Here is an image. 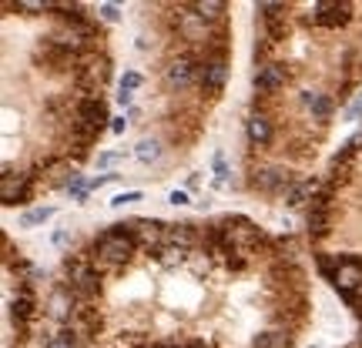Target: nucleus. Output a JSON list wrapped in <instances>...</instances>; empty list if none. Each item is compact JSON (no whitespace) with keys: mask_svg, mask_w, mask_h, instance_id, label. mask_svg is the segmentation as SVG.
<instances>
[{"mask_svg":"<svg viewBox=\"0 0 362 348\" xmlns=\"http://www.w3.org/2000/svg\"><path fill=\"white\" fill-rule=\"evenodd\" d=\"M94 255H98V261L101 265H124L128 258L135 255V238L128 235V231H105L101 238H98V244H94Z\"/></svg>","mask_w":362,"mask_h":348,"instance_id":"f257e3e1","label":"nucleus"},{"mask_svg":"<svg viewBox=\"0 0 362 348\" xmlns=\"http://www.w3.org/2000/svg\"><path fill=\"white\" fill-rule=\"evenodd\" d=\"M332 285L339 288L342 295H352L362 288V261L356 258H342L335 268H332Z\"/></svg>","mask_w":362,"mask_h":348,"instance_id":"f03ea898","label":"nucleus"},{"mask_svg":"<svg viewBox=\"0 0 362 348\" xmlns=\"http://www.w3.org/2000/svg\"><path fill=\"white\" fill-rule=\"evenodd\" d=\"M349 4H335V0H322V4H316V20L322 24V27H342L349 20Z\"/></svg>","mask_w":362,"mask_h":348,"instance_id":"7ed1b4c3","label":"nucleus"},{"mask_svg":"<svg viewBox=\"0 0 362 348\" xmlns=\"http://www.w3.org/2000/svg\"><path fill=\"white\" fill-rule=\"evenodd\" d=\"M286 84V67H279V64H265V67H258L255 74V91L262 94H275L279 88Z\"/></svg>","mask_w":362,"mask_h":348,"instance_id":"20e7f679","label":"nucleus"},{"mask_svg":"<svg viewBox=\"0 0 362 348\" xmlns=\"http://www.w3.org/2000/svg\"><path fill=\"white\" fill-rule=\"evenodd\" d=\"M178 34L185 41H208V20L201 14H181L178 17Z\"/></svg>","mask_w":362,"mask_h":348,"instance_id":"39448f33","label":"nucleus"},{"mask_svg":"<svg viewBox=\"0 0 362 348\" xmlns=\"http://www.w3.org/2000/svg\"><path fill=\"white\" fill-rule=\"evenodd\" d=\"M225 77H228V67L222 61H211L205 64L201 71H198V81H201V88L208 94H218L222 88H225Z\"/></svg>","mask_w":362,"mask_h":348,"instance_id":"423d86ee","label":"nucleus"},{"mask_svg":"<svg viewBox=\"0 0 362 348\" xmlns=\"http://www.w3.org/2000/svg\"><path fill=\"white\" fill-rule=\"evenodd\" d=\"M195 77H198V67L192 61H185V57H181V61H175L171 67H168L165 81H168V88H178L181 91V88H188Z\"/></svg>","mask_w":362,"mask_h":348,"instance_id":"0eeeda50","label":"nucleus"},{"mask_svg":"<svg viewBox=\"0 0 362 348\" xmlns=\"http://www.w3.org/2000/svg\"><path fill=\"white\" fill-rule=\"evenodd\" d=\"M20 197H24V174L4 171V174H0V201H4V204H17Z\"/></svg>","mask_w":362,"mask_h":348,"instance_id":"6e6552de","label":"nucleus"},{"mask_svg":"<svg viewBox=\"0 0 362 348\" xmlns=\"http://www.w3.org/2000/svg\"><path fill=\"white\" fill-rule=\"evenodd\" d=\"M255 184L262 191H286L288 184H292V178H288V171H282V167H265V171H258Z\"/></svg>","mask_w":362,"mask_h":348,"instance_id":"1a4fd4ad","label":"nucleus"},{"mask_svg":"<svg viewBox=\"0 0 362 348\" xmlns=\"http://www.w3.org/2000/svg\"><path fill=\"white\" fill-rule=\"evenodd\" d=\"M309 228L312 235H326L329 231V201L326 197H316L312 208H309Z\"/></svg>","mask_w":362,"mask_h":348,"instance_id":"9d476101","label":"nucleus"},{"mask_svg":"<svg viewBox=\"0 0 362 348\" xmlns=\"http://www.w3.org/2000/svg\"><path fill=\"white\" fill-rule=\"evenodd\" d=\"M302 104L309 107V111H312V118H316V121H329V114H332V101L329 97H326V94H302Z\"/></svg>","mask_w":362,"mask_h":348,"instance_id":"9b49d317","label":"nucleus"},{"mask_svg":"<svg viewBox=\"0 0 362 348\" xmlns=\"http://www.w3.org/2000/svg\"><path fill=\"white\" fill-rule=\"evenodd\" d=\"M81 121L88 124V127H101V124L107 121V107L101 104V101H94V97H90V101L81 104Z\"/></svg>","mask_w":362,"mask_h":348,"instance_id":"f8f14e48","label":"nucleus"},{"mask_svg":"<svg viewBox=\"0 0 362 348\" xmlns=\"http://www.w3.org/2000/svg\"><path fill=\"white\" fill-rule=\"evenodd\" d=\"M138 238H141V244H161L168 238V228L165 225H158V221H141L138 225Z\"/></svg>","mask_w":362,"mask_h":348,"instance_id":"ddd939ff","label":"nucleus"},{"mask_svg":"<svg viewBox=\"0 0 362 348\" xmlns=\"http://www.w3.org/2000/svg\"><path fill=\"white\" fill-rule=\"evenodd\" d=\"M248 137H252L255 144H269V137H272L269 118H262V114H252V118H248Z\"/></svg>","mask_w":362,"mask_h":348,"instance_id":"4468645a","label":"nucleus"},{"mask_svg":"<svg viewBox=\"0 0 362 348\" xmlns=\"http://www.w3.org/2000/svg\"><path fill=\"white\" fill-rule=\"evenodd\" d=\"M252 348H288V332H262L252 338Z\"/></svg>","mask_w":362,"mask_h":348,"instance_id":"2eb2a0df","label":"nucleus"},{"mask_svg":"<svg viewBox=\"0 0 362 348\" xmlns=\"http://www.w3.org/2000/svg\"><path fill=\"white\" fill-rule=\"evenodd\" d=\"M138 161H145V165H154L158 158H161V144L158 141H151V137H145V141H138Z\"/></svg>","mask_w":362,"mask_h":348,"instance_id":"dca6fc26","label":"nucleus"},{"mask_svg":"<svg viewBox=\"0 0 362 348\" xmlns=\"http://www.w3.org/2000/svg\"><path fill=\"white\" fill-rule=\"evenodd\" d=\"M192 11H195V14H201L205 20H215V17L225 14V4H222V0H198Z\"/></svg>","mask_w":362,"mask_h":348,"instance_id":"f3484780","label":"nucleus"},{"mask_svg":"<svg viewBox=\"0 0 362 348\" xmlns=\"http://www.w3.org/2000/svg\"><path fill=\"white\" fill-rule=\"evenodd\" d=\"M107 81V67H105V61L101 64H88V71H84V84L88 88H98L101 91V84Z\"/></svg>","mask_w":362,"mask_h":348,"instance_id":"a211bd4d","label":"nucleus"},{"mask_svg":"<svg viewBox=\"0 0 362 348\" xmlns=\"http://www.w3.org/2000/svg\"><path fill=\"white\" fill-rule=\"evenodd\" d=\"M312 195H316V181L292 184V191H288V204H302V201H309Z\"/></svg>","mask_w":362,"mask_h":348,"instance_id":"6ab92c4d","label":"nucleus"},{"mask_svg":"<svg viewBox=\"0 0 362 348\" xmlns=\"http://www.w3.org/2000/svg\"><path fill=\"white\" fill-rule=\"evenodd\" d=\"M54 214V208H34V211H27L24 218H20V228H34V225H41V221H47Z\"/></svg>","mask_w":362,"mask_h":348,"instance_id":"aec40b11","label":"nucleus"},{"mask_svg":"<svg viewBox=\"0 0 362 348\" xmlns=\"http://www.w3.org/2000/svg\"><path fill=\"white\" fill-rule=\"evenodd\" d=\"M14 312L20 318H30V312H34V298H30V291H20V298L14 302Z\"/></svg>","mask_w":362,"mask_h":348,"instance_id":"412c9836","label":"nucleus"},{"mask_svg":"<svg viewBox=\"0 0 362 348\" xmlns=\"http://www.w3.org/2000/svg\"><path fill=\"white\" fill-rule=\"evenodd\" d=\"M47 348H77V342L71 332H58L51 342H47Z\"/></svg>","mask_w":362,"mask_h":348,"instance_id":"4be33fe9","label":"nucleus"},{"mask_svg":"<svg viewBox=\"0 0 362 348\" xmlns=\"http://www.w3.org/2000/svg\"><path fill=\"white\" fill-rule=\"evenodd\" d=\"M138 88H141V74H138V71H128V74L121 77V91H124V94L138 91Z\"/></svg>","mask_w":362,"mask_h":348,"instance_id":"5701e85b","label":"nucleus"},{"mask_svg":"<svg viewBox=\"0 0 362 348\" xmlns=\"http://www.w3.org/2000/svg\"><path fill=\"white\" fill-rule=\"evenodd\" d=\"M215 181L218 184L228 181V167H225V158H222V154H215Z\"/></svg>","mask_w":362,"mask_h":348,"instance_id":"b1692460","label":"nucleus"},{"mask_svg":"<svg viewBox=\"0 0 362 348\" xmlns=\"http://www.w3.org/2000/svg\"><path fill=\"white\" fill-rule=\"evenodd\" d=\"M98 14L105 17L107 24H114V20H118V17H121V11H118V7H114V4H101V7H98Z\"/></svg>","mask_w":362,"mask_h":348,"instance_id":"393cba45","label":"nucleus"},{"mask_svg":"<svg viewBox=\"0 0 362 348\" xmlns=\"http://www.w3.org/2000/svg\"><path fill=\"white\" fill-rule=\"evenodd\" d=\"M135 201H141V195H138V191H128V195H118L111 204H114V208H124V204H135Z\"/></svg>","mask_w":362,"mask_h":348,"instance_id":"a878e982","label":"nucleus"},{"mask_svg":"<svg viewBox=\"0 0 362 348\" xmlns=\"http://www.w3.org/2000/svg\"><path fill=\"white\" fill-rule=\"evenodd\" d=\"M121 161L118 151H107V154H98V167H114Z\"/></svg>","mask_w":362,"mask_h":348,"instance_id":"bb28decb","label":"nucleus"},{"mask_svg":"<svg viewBox=\"0 0 362 348\" xmlns=\"http://www.w3.org/2000/svg\"><path fill=\"white\" fill-rule=\"evenodd\" d=\"M51 315H67V308H64V295H54V302H51Z\"/></svg>","mask_w":362,"mask_h":348,"instance_id":"cd10ccee","label":"nucleus"},{"mask_svg":"<svg viewBox=\"0 0 362 348\" xmlns=\"http://www.w3.org/2000/svg\"><path fill=\"white\" fill-rule=\"evenodd\" d=\"M349 118H352V121H356V118H362V91H359V97H356V101H352V104H349V111H346Z\"/></svg>","mask_w":362,"mask_h":348,"instance_id":"c85d7f7f","label":"nucleus"},{"mask_svg":"<svg viewBox=\"0 0 362 348\" xmlns=\"http://www.w3.org/2000/svg\"><path fill=\"white\" fill-rule=\"evenodd\" d=\"M67 242H71V235H67L64 228H60V231H54V244H58V248H67Z\"/></svg>","mask_w":362,"mask_h":348,"instance_id":"c756f323","label":"nucleus"},{"mask_svg":"<svg viewBox=\"0 0 362 348\" xmlns=\"http://www.w3.org/2000/svg\"><path fill=\"white\" fill-rule=\"evenodd\" d=\"M17 7H20V11H44L47 4H37V0H20Z\"/></svg>","mask_w":362,"mask_h":348,"instance_id":"7c9ffc66","label":"nucleus"},{"mask_svg":"<svg viewBox=\"0 0 362 348\" xmlns=\"http://www.w3.org/2000/svg\"><path fill=\"white\" fill-rule=\"evenodd\" d=\"M168 201H171V204H188V195H185V191H171Z\"/></svg>","mask_w":362,"mask_h":348,"instance_id":"2f4dec72","label":"nucleus"},{"mask_svg":"<svg viewBox=\"0 0 362 348\" xmlns=\"http://www.w3.org/2000/svg\"><path fill=\"white\" fill-rule=\"evenodd\" d=\"M124 127H128V121H124V118H118V121L111 124V131H114V134H121V131H124Z\"/></svg>","mask_w":362,"mask_h":348,"instance_id":"473e14b6","label":"nucleus"}]
</instances>
